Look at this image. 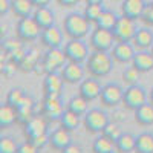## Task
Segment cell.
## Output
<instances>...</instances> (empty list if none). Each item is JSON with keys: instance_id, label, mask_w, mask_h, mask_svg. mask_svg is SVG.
<instances>
[{"instance_id": "6da1fadb", "label": "cell", "mask_w": 153, "mask_h": 153, "mask_svg": "<svg viewBox=\"0 0 153 153\" xmlns=\"http://www.w3.org/2000/svg\"><path fill=\"white\" fill-rule=\"evenodd\" d=\"M113 61L115 60L109 52L94 51L92 54H89V58L86 60V69L95 78H103L112 72Z\"/></svg>"}, {"instance_id": "7a4b0ae2", "label": "cell", "mask_w": 153, "mask_h": 153, "mask_svg": "<svg viewBox=\"0 0 153 153\" xmlns=\"http://www.w3.org/2000/svg\"><path fill=\"white\" fill-rule=\"evenodd\" d=\"M63 25H65L66 35L75 40H83L89 34V28H91V22L84 17V14H78V12H71L65 19Z\"/></svg>"}, {"instance_id": "3957f363", "label": "cell", "mask_w": 153, "mask_h": 153, "mask_svg": "<svg viewBox=\"0 0 153 153\" xmlns=\"http://www.w3.org/2000/svg\"><path fill=\"white\" fill-rule=\"evenodd\" d=\"M146 103H149V94L143 86H139V84L127 86V89L124 91V97H123V106L126 109L136 110L138 107H141Z\"/></svg>"}, {"instance_id": "277c9868", "label": "cell", "mask_w": 153, "mask_h": 153, "mask_svg": "<svg viewBox=\"0 0 153 153\" xmlns=\"http://www.w3.org/2000/svg\"><path fill=\"white\" fill-rule=\"evenodd\" d=\"M17 37L20 38L22 42H34L37 40L38 37H42V26L35 22L34 17H23L19 20L17 28H16Z\"/></svg>"}, {"instance_id": "5b68a950", "label": "cell", "mask_w": 153, "mask_h": 153, "mask_svg": "<svg viewBox=\"0 0 153 153\" xmlns=\"http://www.w3.org/2000/svg\"><path fill=\"white\" fill-rule=\"evenodd\" d=\"M109 115L101 110V109H91L83 118L84 129L89 133H101L104 130V127L109 124Z\"/></svg>"}, {"instance_id": "8992f818", "label": "cell", "mask_w": 153, "mask_h": 153, "mask_svg": "<svg viewBox=\"0 0 153 153\" xmlns=\"http://www.w3.org/2000/svg\"><path fill=\"white\" fill-rule=\"evenodd\" d=\"M115 35L113 31L103 29V28H95L91 34V46L94 51H100V52H109L113 49L115 43Z\"/></svg>"}, {"instance_id": "52a82bcc", "label": "cell", "mask_w": 153, "mask_h": 153, "mask_svg": "<svg viewBox=\"0 0 153 153\" xmlns=\"http://www.w3.org/2000/svg\"><path fill=\"white\" fill-rule=\"evenodd\" d=\"M66 63H68L66 54H65V51L60 49V48L48 49L43 55V58H42V66H43L45 74L57 72L58 69H63V66H65Z\"/></svg>"}, {"instance_id": "ba28073f", "label": "cell", "mask_w": 153, "mask_h": 153, "mask_svg": "<svg viewBox=\"0 0 153 153\" xmlns=\"http://www.w3.org/2000/svg\"><path fill=\"white\" fill-rule=\"evenodd\" d=\"M138 28H136V20L129 19L126 16L118 17V22L113 28V35H115V40L118 42H127V43H132L133 37L136 34Z\"/></svg>"}, {"instance_id": "9c48e42d", "label": "cell", "mask_w": 153, "mask_h": 153, "mask_svg": "<svg viewBox=\"0 0 153 153\" xmlns=\"http://www.w3.org/2000/svg\"><path fill=\"white\" fill-rule=\"evenodd\" d=\"M65 54L68 61H74V63H86V60L89 58V48L83 40H75V38H71V40L65 45Z\"/></svg>"}, {"instance_id": "30bf717a", "label": "cell", "mask_w": 153, "mask_h": 153, "mask_svg": "<svg viewBox=\"0 0 153 153\" xmlns=\"http://www.w3.org/2000/svg\"><path fill=\"white\" fill-rule=\"evenodd\" d=\"M123 97H124V89L117 83H107L103 86L101 91V103L107 107H117L118 104H123Z\"/></svg>"}, {"instance_id": "8fae6325", "label": "cell", "mask_w": 153, "mask_h": 153, "mask_svg": "<svg viewBox=\"0 0 153 153\" xmlns=\"http://www.w3.org/2000/svg\"><path fill=\"white\" fill-rule=\"evenodd\" d=\"M65 106L61 103V97H45L43 104H42V115L46 117L51 121L60 120L63 112H65Z\"/></svg>"}, {"instance_id": "7c38bea8", "label": "cell", "mask_w": 153, "mask_h": 153, "mask_svg": "<svg viewBox=\"0 0 153 153\" xmlns=\"http://www.w3.org/2000/svg\"><path fill=\"white\" fill-rule=\"evenodd\" d=\"M101 91H103V86H101V83L92 75L89 76V78H84L80 83V87H78V94L87 101H95L97 98H100Z\"/></svg>"}, {"instance_id": "4fadbf2b", "label": "cell", "mask_w": 153, "mask_h": 153, "mask_svg": "<svg viewBox=\"0 0 153 153\" xmlns=\"http://www.w3.org/2000/svg\"><path fill=\"white\" fill-rule=\"evenodd\" d=\"M63 75L58 72H52V74H46L45 80H43V91H45V97H61V91H63Z\"/></svg>"}, {"instance_id": "5bb4252c", "label": "cell", "mask_w": 153, "mask_h": 153, "mask_svg": "<svg viewBox=\"0 0 153 153\" xmlns=\"http://www.w3.org/2000/svg\"><path fill=\"white\" fill-rule=\"evenodd\" d=\"M136 54L135 46L132 43L127 42H118L117 45L113 46L110 55L113 57V60L117 63H121V65H127V63H132L133 57Z\"/></svg>"}, {"instance_id": "9a60e30c", "label": "cell", "mask_w": 153, "mask_h": 153, "mask_svg": "<svg viewBox=\"0 0 153 153\" xmlns=\"http://www.w3.org/2000/svg\"><path fill=\"white\" fill-rule=\"evenodd\" d=\"M61 75L63 80L68 84H80L84 80V68L80 63H74V61H68L61 69Z\"/></svg>"}, {"instance_id": "2e32d148", "label": "cell", "mask_w": 153, "mask_h": 153, "mask_svg": "<svg viewBox=\"0 0 153 153\" xmlns=\"http://www.w3.org/2000/svg\"><path fill=\"white\" fill-rule=\"evenodd\" d=\"M146 6H147L146 0H123L121 12L126 17L138 20V19L143 17V12H144Z\"/></svg>"}, {"instance_id": "e0dca14e", "label": "cell", "mask_w": 153, "mask_h": 153, "mask_svg": "<svg viewBox=\"0 0 153 153\" xmlns=\"http://www.w3.org/2000/svg\"><path fill=\"white\" fill-rule=\"evenodd\" d=\"M40 40L43 43V46H46L48 49H54V48H61L63 45V32L55 26H51L43 29Z\"/></svg>"}, {"instance_id": "ac0fdd59", "label": "cell", "mask_w": 153, "mask_h": 153, "mask_svg": "<svg viewBox=\"0 0 153 153\" xmlns=\"http://www.w3.org/2000/svg\"><path fill=\"white\" fill-rule=\"evenodd\" d=\"M72 143L71 138V132L60 127V129H55L49 133V146H52L55 150H63L65 147H68Z\"/></svg>"}, {"instance_id": "d6986e66", "label": "cell", "mask_w": 153, "mask_h": 153, "mask_svg": "<svg viewBox=\"0 0 153 153\" xmlns=\"http://www.w3.org/2000/svg\"><path fill=\"white\" fill-rule=\"evenodd\" d=\"M43 133H48V124L43 117H32L25 124V135H26L28 139L40 136Z\"/></svg>"}, {"instance_id": "ffe728a7", "label": "cell", "mask_w": 153, "mask_h": 153, "mask_svg": "<svg viewBox=\"0 0 153 153\" xmlns=\"http://www.w3.org/2000/svg\"><path fill=\"white\" fill-rule=\"evenodd\" d=\"M132 45L135 46L136 51H147L153 46V32L150 31V28L144 26L139 28L132 40Z\"/></svg>"}, {"instance_id": "44dd1931", "label": "cell", "mask_w": 153, "mask_h": 153, "mask_svg": "<svg viewBox=\"0 0 153 153\" xmlns=\"http://www.w3.org/2000/svg\"><path fill=\"white\" fill-rule=\"evenodd\" d=\"M34 117V98L31 95H25V98L17 106V123L26 124Z\"/></svg>"}, {"instance_id": "7402d4cb", "label": "cell", "mask_w": 153, "mask_h": 153, "mask_svg": "<svg viewBox=\"0 0 153 153\" xmlns=\"http://www.w3.org/2000/svg\"><path fill=\"white\" fill-rule=\"evenodd\" d=\"M132 66L136 68L141 74L153 71V54L149 51H136L132 60Z\"/></svg>"}, {"instance_id": "603a6c76", "label": "cell", "mask_w": 153, "mask_h": 153, "mask_svg": "<svg viewBox=\"0 0 153 153\" xmlns=\"http://www.w3.org/2000/svg\"><path fill=\"white\" fill-rule=\"evenodd\" d=\"M32 17L35 19V22L42 26V29L51 28L55 25V14L52 12V9L48 8V6H40V8H35Z\"/></svg>"}, {"instance_id": "cb8c5ba5", "label": "cell", "mask_w": 153, "mask_h": 153, "mask_svg": "<svg viewBox=\"0 0 153 153\" xmlns=\"http://www.w3.org/2000/svg\"><path fill=\"white\" fill-rule=\"evenodd\" d=\"M133 112H135V121L139 126H144V127L153 126V104L150 101L143 104L141 107H138Z\"/></svg>"}, {"instance_id": "d4e9b609", "label": "cell", "mask_w": 153, "mask_h": 153, "mask_svg": "<svg viewBox=\"0 0 153 153\" xmlns=\"http://www.w3.org/2000/svg\"><path fill=\"white\" fill-rule=\"evenodd\" d=\"M135 146H136V136L129 132H123V135L115 141V150L118 153H132L135 152Z\"/></svg>"}, {"instance_id": "484cf974", "label": "cell", "mask_w": 153, "mask_h": 153, "mask_svg": "<svg viewBox=\"0 0 153 153\" xmlns=\"http://www.w3.org/2000/svg\"><path fill=\"white\" fill-rule=\"evenodd\" d=\"M40 63V54L37 49H29L25 58L22 60V63L19 65V71L28 74V72H34V69L37 68V65Z\"/></svg>"}, {"instance_id": "4316f807", "label": "cell", "mask_w": 153, "mask_h": 153, "mask_svg": "<svg viewBox=\"0 0 153 153\" xmlns=\"http://www.w3.org/2000/svg\"><path fill=\"white\" fill-rule=\"evenodd\" d=\"M17 121V109L12 107L11 104L5 103L0 106V127L6 129V127L12 126Z\"/></svg>"}, {"instance_id": "83f0119b", "label": "cell", "mask_w": 153, "mask_h": 153, "mask_svg": "<svg viewBox=\"0 0 153 153\" xmlns=\"http://www.w3.org/2000/svg\"><path fill=\"white\" fill-rule=\"evenodd\" d=\"M87 104H89V101L84 100V98L78 94V95L72 97V98L68 101L66 109L71 110V112H74L75 115H78V117L81 118V117H84V115L87 113V110H89V106H87Z\"/></svg>"}, {"instance_id": "f1b7e54d", "label": "cell", "mask_w": 153, "mask_h": 153, "mask_svg": "<svg viewBox=\"0 0 153 153\" xmlns=\"http://www.w3.org/2000/svg\"><path fill=\"white\" fill-rule=\"evenodd\" d=\"M135 153H153V133L143 132L136 136Z\"/></svg>"}, {"instance_id": "f546056e", "label": "cell", "mask_w": 153, "mask_h": 153, "mask_svg": "<svg viewBox=\"0 0 153 153\" xmlns=\"http://www.w3.org/2000/svg\"><path fill=\"white\" fill-rule=\"evenodd\" d=\"M32 2L31 0H11V11L20 19L29 17L32 14Z\"/></svg>"}, {"instance_id": "4dcf8cb0", "label": "cell", "mask_w": 153, "mask_h": 153, "mask_svg": "<svg viewBox=\"0 0 153 153\" xmlns=\"http://www.w3.org/2000/svg\"><path fill=\"white\" fill-rule=\"evenodd\" d=\"M58 121H60V126L63 127V129H66L69 132H74L75 129H78V126H80V117L75 115L74 112L68 110V109L63 112L61 118Z\"/></svg>"}, {"instance_id": "1f68e13d", "label": "cell", "mask_w": 153, "mask_h": 153, "mask_svg": "<svg viewBox=\"0 0 153 153\" xmlns=\"http://www.w3.org/2000/svg\"><path fill=\"white\" fill-rule=\"evenodd\" d=\"M115 150V143L101 133V136L95 138L92 144V153H112Z\"/></svg>"}, {"instance_id": "d6a6232c", "label": "cell", "mask_w": 153, "mask_h": 153, "mask_svg": "<svg viewBox=\"0 0 153 153\" xmlns=\"http://www.w3.org/2000/svg\"><path fill=\"white\" fill-rule=\"evenodd\" d=\"M118 22V16L115 12L109 11V9H104V12L101 14V17L97 20V26L98 28H103V29H109V31H113L115 25Z\"/></svg>"}, {"instance_id": "836d02e7", "label": "cell", "mask_w": 153, "mask_h": 153, "mask_svg": "<svg viewBox=\"0 0 153 153\" xmlns=\"http://www.w3.org/2000/svg\"><path fill=\"white\" fill-rule=\"evenodd\" d=\"M104 12V8H103V3H91L87 5L86 9H84V17L91 22V23H97V20L101 17V14Z\"/></svg>"}, {"instance_id": "e575fe53", "label": "cell", "mask_w": 153, "mask_h": 153, "mask_svg": "<svg viewBox=\"0 0 153 153\" xmlns=\"http://www.w3.org/2000/svg\"><path fill=\"white\" fill-rule=\"evenodd\" d=\"M19 144L12 136H2L0 138V153H17Z\"/></svg>"}, {"instance_id": "d590c367", "label": "cell", "mask_w": 153, "mask_h": 153, "mask_svg": "<svg viewBox=\"0 0 153 153\" xmlns=\"http://www.w3.org/2000/svg\"><path fill=\"white\" fill-rule=\"evenodd\" d=\"M25 95H26V92L23 91L22 87H14V89H11V91L8 92V97H6V103L11 104L12 107H16L20 104V101L25 98Z\"/></svg>"}, {"instance_id": "8d00e7d4", "label": "cell", "mask_w": 153, "mask_h": 153, "mask_svg": "<svg viewBox=\"0 0 153 153\" xmlns=\"http://www.w3.org/2000/svg\"><path fill=\"white\" fill-rule=\"evenodd\" d=\"M139 72L136 68L130 66V68H126L123 71V81L127 84V86H133V84H138V80H139Z\"/></svg>"}, {"instance_id": "74e56055", "label": "cell", "mask_w": 153, "mask_h": 153, "mask_svg": "<svg viewBox=\"0 0 153 153\" xmlns=\"http://www.w3.org/2000/svg\"><path fill=\"white\" fill-rule=\"evenodd\" d=\"M101 133H103L104 136H107V138L110 139V141H113V143H115V141H117V139L123 135V130L120 129V126L113 121V123H109V124L104 127V130L101 132Z\"/></svg>"}, {"instance_id": "f35d334b", "label": "cell", "mask_w": 153, "mask_h": 153, "mask_svg": "<svg viewBox=\"0 0 153 153\" xmlns=\"http://www.w3.org/2000/svg\"><path fill=\"white\" fill-rule=\"evenodd\" d=\"M147 28H153V2L147 3L144 12H143V17L139 19Z\"/></svg>"}, {"instance_id": "ab89813d", "label": "cell", "mask_w": 153, "mask_h": 153, "mask_svg": "<svg viewBox=\"0 0 153 153\" xmlns=\"http://www.w3.org/2000/svg\"><path fill=\"white\" fill-rule=\"evenodd\" d=\"M23 45H22V40L17 37V38H6V40L2 43V48L5 49V52L6 54H9L11 51H14V49H17V48H22Z\"/></svg>"}, {"instance_id": "60d3db41", "label": "cell", "mask_w": 153, "mask_h": 153, "mask_svg": "<svg viewBox=\"0 0 153 153\" xmlns=\"http://www.w3.org/2000/svg\"><path fill=\"white\" fill-rule=\"evenodd\" d=\"M26 52H28V51L25 49L23 46L22 48H17V49L11 51V52L8 54V60H12V61H16L17 65H20L22 60L25 58V55H26Z\"/></svg>"}, {"instance_id": "b9f144b4", "label": "cell", "mask_w": 153, "mask_h": 153, "mask_svg": "<svg viewBox=\"0 0 153 153\" xmlns=\"http://www.w3.org/2000/svg\"><path fill=\"white\" fill-rule=\"evenodd\" d=\"M29 141H31L38 150H42V149H45V147L49 144V135H48V133H43V135H40V136L31 138Z\"/></svg>"}, {"instance_id": "7bdbcfd3", "label": "cell", "mask_w": 153, "mask_h": 153, "mask_svg": "<svg viewBox=\"0 0 153 153\" xmlns=\"http://www.w3.org/2000/svg\"><path fill=\"white\" fill-rule=\"evenodd\" d=\"M16 71H19V65L16 61H12V60H8L2 66V74L5 76H11L12 74H16Z\"/></svg>"}, {"instance_id": "ee69618b", "label": "cell", "mask_w": 153, "mask_h": 153, "mask_svg": "<svg viewBox=\"0 0 153 153\" xmlns=\"http://www.w3.org/2000/svg\"><path fill=\"white\" fill-rule=\"evenodd\" d=\"M17 153H38V149L28 139L26 143H23V144L19 146V152Z\"/></svg>"}, {"instance_id": "f6af8a7d", "label": "cell", "mask_w": 153, "mask_h": 153, "mask_svg": "<svg viewBox=\"0 0 153 153\" xmlns=\"http://www.w3.org/2000/svg\"><path fill=\"white\" fill-rule=\"evenodd\" d=\"M61 153H83V149H81L78 144L71 143L68 147H65V149L61 150Z\"/></svg>"}, {"instance_id": "bcb514c9", "label": "cell", "mask_w": 153, "mask_h": 153, "mask_svg": "<svg viewBox=\"0 0 153 153\" xmlns=\"http://www.w3.org/2000/svg\"><path fill=\"white\" fill-rule=\"evenodd\" d=\"M11 9V0H0V16H5Z\"/></svg>"}, {"instance_id": "7dc6e473", "label": "cell", "mask_w": 153, "mask_h": 153, "mask_svg": "<svg viewBox=\"0 0 153 153\" xmlns=\"http://www.w3.org/2000/svg\"><path fill=\"white\" fill-rule=\"evenodd\" d=\"M61 6H75L80 0H57Z\"/></svg>"}, {"instance_id": "c3c4849f", "label": "cell", "mask_w": 153, "mask_h": 153, "mask_svg": "<svg viewBox=\"0 0 153 153\" xmlns=\"http://www.w3.org/2000/svg\"><path fill=\"white\" fill-rule=\"evenodd\" d=\"M31 2L35 8H40V6H48L51 0H31Z\"/></svg>"}, {"instance_id": "681fc988", "label": "cell", "mask_w": 153, "mask_h": 153, "mask_svg": "<svg viewBox=\"0 0 153 153\" xmlns=\"http://www.w3.org/2000/svg\"><path fill=\"white\" fill-rule=\"evenodd\" d=\"M84 2L87 5H91V3H103V0H84Z\"/></svg>"}, {"instance_id": "f907efd6", "label": "cell", "mask_w": 153, "mask_h": 153, "mask_svg": "<svg viewBox=\"0 0 153 153\" xmlns=\"http://www.w3.org/2000/svg\"><path fill=\"white\" fill-rule=\"evenodd\" d=\"M149 101H150V103L153 104V87L150 89V94H149Z\"/></svg>"}, {"instance_id": "816d5d0a", "label": "cell", "mask_w": 153, "mask_h": 153, "mask_svg": "<svg viewBox=\"0 0 153 153\" xmlns=\"http://www.w3.org/2000/svg\"><path fill=\"white\" fill-rule=\"evenodd\" d=\"M150 52H152V54H153V46H152V48H150Z\"/></svg>"}, {"instance_id": "f5cc1de1", "label": "cell", "mask_w": 153, "mask_h": 153, "mask_svg": "<svg viewBox=\"0 0 153 153\" xmlns=\"http://www.w3.org/2000/svg\"><path fill=\"white\" fill-rule=\"evenodd\" d=\"M146 2H149V0H146ZM150 2H153V0H150Z\"/></svg>"}, {"instance_id": "db71d44e", "label": "cell", "mask_w": 153, "mask_h": 153, "mask_svg": "<svg viewBox=\"0 0 153 153\" xmlns=\"http://www.w3.org/2000/svg\"><path fill=\"white\" fill-rule=\"evenodd\" d=\"M112 153H115V152H112Z\"/></svg>"}]
</instances>
